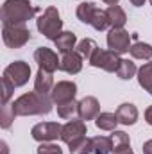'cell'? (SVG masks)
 <instances>
[{"mask_svg":"<svg viewBox=\"0 0 152 154\" xmlns=\"http://www.w3.org/2000/svg\"><path fill=\"white\" fill-rule=\"evenodd\" d=\"M52 97L43 95L38 91H29L20 95L11 106L16 116H34V115H48L52 111Z\"/></svg>","mask_w":152,"mask_h":154,"instance_id":"1","label":"cell"},{"mask_svg":"<svg viewBox=\"0 0 152 154\" xmlns=\"http://www.w3.org/2000/svg\"><path fill=\"white\" fill-rule=\"evenodd\" d=\"M38 7L31 4V0H5L2 5V23H25L34 18Z\"/></svg>","mask_w":152,"mask_h":154,"instance_id":"2","label":"cell"},{"mask_svg":"<svg viewBox=\"0 0 152 154\" xmlns=\"http://www.w3.org/2000/svg\"><path fill=\"white\" fill-rule=\"evenodd\" d=\"M36 27L47 39L56 41L59 38L61 32H63V20H61V14H59L57 7H54V5L47 7L43 11V14L36 20Z\"/></svg>","mask_w":152,"mask_h":154,"instance_id":"3","label":"cell"},{"mask_svg":"<svg viewBox=\"0 0 152 154\" xmlns=\"http://www.w3.org/2000/svg\"><path fill=\"white\" fill-rule=\"evenodd\" d=\"M2 39L9 48H20L31 39V31L25 23H11L2 27Z\"/></svg>","mask_w":152,"mask_h":154,"instance_id":"4","label":"cell"},{"mask_svg":"<svg viewBox=\"0 0 152 154\" xmlns=\"http://www.w3.org/2000/svg\"><path fill=\"white\" fill-rule=\"evenodd\" d=\"M120 54H116L113 50H104V48H97L95 54L90 59V65L95 68H102L106 72H116L120 66Z\"/></svg>","mask_w":152,"mask_h":154,"instance_id":"5","label":"cell"},{"mask_svg":"<svg viewBox=\"0 0 152 154\" xmlns=\"http://www.w3.org/2000/svg\"><path fill=\"white\" fill-rule=\"evenodd\" d=\"M4 77H5L14 88H20V86H23V84L29 82L31 66H29V63H25V61H14V63H11V65L4 70Z\"/></svg>","mask_w":152,"mask_h":154,"instance_id":"6","label":"cell"},{"mask_svg":"<svg viewBox=\"0 0 152 154\" xmlns=\"http://www.w3.org/2000/svg\"><path fill=\"white\" fill-rule=\"evenodd\" d=\"M131 39L132 34H129L125 29H113L108 32V48L116 54H125L131 50Z\"/></svg>","mask_w":152,"mask_h":154,"instance_id":"7","label":"cell"},{"mask_svg":"<svg viewBox=\"0 0 152 154\" xmlns=\"http://www.w3.org/2000/svg\"><path fill=\"white\" fill-rule=\"evenodd\" d=\"M61 129H63V125L57 122H41L32 127L31 134L36 142L43 143V142H52V140L61 138Z\"/></svg>","mask_w":152,"mask_h":154,"instance_id":"8","label":"cell"},{"mask_svg":"<svg viewBox=\"0 0 152 154\" xmlns=\"http://www.w3.org/2000/svg\"><path fill=\"white\" fill-rule=\"evenodd\" d=\"M34 59H36V63H38V66L41 70H47V72H56V70H59V59H57V54L52 50V48H48V47H39L36 48V52H34Z\"/></svg>","mask_w":152,"mask_h":154,"instance_id":"9","label":"cell"},{"mask_svg":"<svg viewBox=\"0 0 152 154\" xmlns=\"http://www.w3.org/2000/svg\"><path fill=\"white\" fill-rule=\"evenodd\" d=\"M77 95V84L72 81H59L52 91H50V97L56 104H63V102H68V100H74Z\"/></svg>","mask_w":152,"mask_h":154,"instance_id":"10","label":"cell"},{"mask_svg":"<svg viewBox=\"0 0 152 154\" xmlns=\"http://www.w3.org/2000/svg\"><path fill=\"white\" fill-rule=\"evenodd\" d=\"M86 136V124L84 120H70L61 129V140L65 143H72L79 138Z\"/></svg>","mask_w":152,"mask_h":154,"instance_id":"11","label":"cell"},{"mask_svg":"<svg viewBox=\"0 0 152 154\" xmlns=\"http://www.w3.org/2000/svg\"><path fill=\"white\" fill-rule=\"evenodd\" d=\"M59 70L70 74V75H75L82 70V56L77 52V50H72V52H66L63 54L61 57V63H59Z\"/></svg>","mask_w":152,"mask_h":154,"instance_id":"12","label":"cell"},{"mask_svg":"<svg viewBox=\"0 0 152 154\" xmlns=\"http://www.w3.org/2000/svg\"><path fill=\"white\" fill-rule=\"evenodd\" d=\"M100 115V104L95 97H84L79 100V116L81 120H95Z\"/></svg>","mask_w":152,"mask_h":154,"instance_id":"13","label":"cell"},{"mask_svg":"<svg viewBox=\"0 0 152 154\" xmlns=\"http://www.w3.org/2000/svg\"><path fill=\"white\" fill-rule=\"evenodd\" d=\"M116 118H118V124L132 125L138 120V108L134 104H131V102H123L116 109Z\"/></svg>","mask_w":152,"mask_h":154,"instance_id":"14","label":"cell"},{"mask_svg":"<svg viewBox=\"0 0 152 154\" xmlns=\"http://www.w3.org/2000/svg\"><path fill=\"white\" fill-rule=\"evenodd\" d=\"M54 86L56 84H54L52 72H47V70H41L39 68L36 77H34V91L43 93V95H48V91H52Z\"/></svg>","mask_w":152,"mask_h":154,"instance_id":"15","label":"cell"},{"mask_svg":"<svg viewBox=\"0 0 152 154\" xmlns=\"http://www.w3.org/2000/svg\"><path fill=\"white\" fill-rule=\"evenodd\" d=\"M106 14H108V20H109V27L123 29V25L127 22V14H125V11L120 5H109L106 9Z\"/></svg>","mask_w":152,"mask_h":154,"instance_id":"16","label":"cell"},{"mask_svg":"<svg viewBox=\"0 0 152 154\" xmlns=\"http://www.w3.org/2000/svg\"><path fill=\"white\" fill-rule=\"evenodd\" d=\"M56 43V48L61 52V54H66V52H72L75 48L77 43V36L72 32V31H63L61 36L54 41Z\"/></svg>","mask_w":152,"mask_h":154,"instance_id":"17","label":"cell"},{"mask_svg":"<svg viewBox=\"0 0 152 154\" xmlns=\"http://www.w3.org/2000/svg\"><path fill=\"white\" fill-rule=\"evenodd\" d=\"M93 154H109L113 152V140L111 136H95L91 138Z\"/></svg>","mask_w":152,"mask_h":154,"instance_id":"18","label":"cell"},{"mask_svg":"<svg viewBox=\"0 0 152 154\" xmlns=\"http://www.w3.org/2000/svg\"><path fill=\"white\" fill-rule=\"evenodd\" d=\"M95 11H97V5L93 4V2H82V4H79L77 5V18L82 22V23H91V20H93V14H95Z\"/></svg>","mask_w":152,"mask_h":154,"instance_id":"19","label":"cell"},{"mask_svg":"<svg viewBox=\"0 0 152 154\" xmlns=\"http://www.w3.org/2000/svg\"><path fill=\"white\" fill-rule=\"evenodd\" d=\"M116 124H118L116 113H100L95 118V125L102 131H114Z\"/></svg>","mask_w":152,"mask_h":154,"instance_id":"20","label":"cell"},{"mask_svg":"<svg viewBox=\"0 0 152 154\" xmlns=\"http://www.w3.org/2000/svg\"><path fill=\"white\" fill-rule=\"evenodd\" d=\"M138 82L145 91L152 95V63H145L138 70Z\"/></svg>","mask_w":152,"mask_h":154,"instance_id":"21","label":"cell"},{"mask_svg":"<svg viewBox=\"0 0 152 154\" xmlns=\"http://www.w3.org/2000/svg\"><path fill=\"white\" fill-rule=\"evenodd\" d=\"M129 52H131V56H132L134 59H145V61L152 59V45L143 43V41H136V43L131 47Z\"/></svg>","mask_w":152,"mask_h":154,"instance_id":"22","label":"cell"},{"mask_svg":"<svg viewBox=\"0 0 152 154\" xmlns=\"http://www.w3.org/2000/svg\"><path fill=\"white\" fill-rule=\"evenodd\" d=\"M77 52L82 56V59H91V56L95 54V50L99 48V45L95 43V39H91V38H84V39H81L79 43H77Z\"/></svg>","mask_w":152,"mask_h":154,"instance_id":"23","label":"cell"},{"mask_svg":"<svg viewBox=\"0 0 152 154\" xmlns=\"http://www.w3.org/2000/svg\"><path fill=\"white\" fill-rule=\"evenodd\" d=\"M111 140H113V152L131 149V140H129V134H127V133H123V131H116V129H114L113 134H111Z\"/></svg>","mask_w":152,"mask_h":154,"instance_id":"24","label":"cell"},{"mask_svg":"<svg viewBox=\"0 0 152 154\" xmlns=\"http://www.w3.org/2000/svg\"><path fill=\"white\" fill-rule=\"evenodd\" d=\"M68 147H70V154H90V152H93L91 138H86V136H82V138H79L75 142L68 143Z\"/></svg>","mask_w":152,"mask_h":154,"instance_id":"25","label":"cell"},{"mask_svg":"<svg viewBox=\"0 0 152 154\" xmlns=\"http://www.w3.org/2000/svg\"><path fill=\"white\" fill-rule=\"evenodd\" d=\"M136 74H138V68H136V65L131 59H122L120 61V66L116 70V75L120 77V79L127 81V79H132Z\"/></svg>","mask_w":152,"mask_h":154,"instance_id":"26","label":"cell"},{"mask_svg":"<svg viewBox=\"0 0 152 154\" xmlns=\"http://www.w3.org/2000/svg\"><path fill=\"white\" fill-rule=\"evenodd\" d=\"M57 115L61 118H72L74 115H79V102L68 100V102L57 104Z\"/></svg>","mask_w":152,"mask_h":154,"instance_id":"27","label":"cell"},{"mask_svg":"<svg viewBox=\"0 0 152 154\" xmlns=\"http://www.w3.org/2000/svg\"><path fill=\"white\" fill-rule=\"evenodd\" d=\"M90 25H91L95 31H106V29L109 27V20H108L106 11H102V9L97 7V11H95V14H93V20H91Z\"/></svg>","mask_w":152,"mask_h":154,"instance_id":"28","label":"cell"},{"mask_svg":"<svg viewBox=\"0 0 152 154\" xmlns=\"http://www.w3.org/2000/svg\"><path fill=\"white\" fill-rule=\"evenodd\" d=\"M14 109H13V106L11 104H4V108H2V111H0V127L2 129H9L11 127V124H13V120H14Z\"/></svg>","mask_w":152,"mask_h":154,"instance_id":"29","label":"cell"},{"mask_svg":"<svg viewBox=\"0 0 152 154\" xmlns=\"http://www.w3.org/2000/svg\"><path fill=\"white\" fill-rule=\"evenodd\" d=\"M38 154H63V149L57 143L52 142H43L38 147Z\"/></svg>","mask_w":152,"mask_h":154,"instance_id":"30","label":"cell"},{"mask_svg":"<svg viewBox=\"0 0 152 154\" xmlns=\"http://www.w3.org/2000/svg\"><path fill=\"white\" fill-rule=\"evenodd\" d=\"M13 91H14V86L5 77H2V104L9 102V99L13 97Z\"/></svg>","mask_w":152,"mask_h":154,"instance_id":"31","label":"cell"},{"mask_svg":"<svg viewBox=\"0 0 152 154\" xmlns=\"http://www.w3.org/2000/svg\"><path fill=\"white\" fill-rule=\"evenodd\" d=\"M143 154H152V140H147L145 143H143Z\"/></svg>","mask_w":152,"mask_h":154,"instance_id":"32","label":"cell"},{"mask_svg":"<svg viewBox=\"0 0 152 154\" xmlns=\"http://www.w3.org/2000/svg\"><path fill=\"white\" fill-rule=\"evenodd\" d=\"M145 120H147L149 125H152V106H149L147 111H145Z\"/></svg>","mask_w":152,"mask_h":154,"instance_id":"33","label":"cell"},{"mask_svg":"<svg viewBox=\"0 0 152 154\" xmlns=\"http://www.w3.org/2000/svg\"><path fill=\"white\" fill-rule=\"evenodd\" d=\"M129 2H131L132 5H136V7H141V5H143L147 0H129Z\"/></svg>","mask_w":152,"mask_h":154,"instance_id":"34","label":"cell"},{"mask_svg":"<svg viewBox=\"0 0 152 154\" xmlns=\"http://www.w3.org/2000/svg\"><path fill=\"white\" fill-rule=\"evenodd\" d=\"M104 4H108V5H116L118 4V0H102Z\"/></svg>","mask_w":152,"mask_h":154,"instance_id":"35","label":"cell"},{"mask_svg":"<svg viewBox=\"0 0 152 154\" xmlns=\"http://www.w3.org/2000/svg\"><path fill=\"white\" fill-rule=\"evenodd\" d=\"M114 154H134L131 149H125V151H118V152H114Z\"/></svg>","mask_w":152,"mask_h":154,"instance_id":"36","label":"cell"},{"mask_svg":"<svg viewBox=\"0 0 152 154\" xmlns=\"http://www.w3.org/2000/svg\"><path fill=\"white\" fill-rule=\"evenodd\" d=\"M2 149H4V154H7V145H5V142H2Z\"/></svg>","mask_w":152,"mask_h":154,"instance_id":"37","label":"cell"},{"mask_svg":"<svg viewBox=\"0 0 152 154\" xmlns=\"http://www.w3.org/2000/svg\"><path fill=\"white\" fill-rule=\"evenodd\" d=\"M149 2H150V5H152V0H149Z\"/></svg>","mask_w":152,"mask_h":154,"instance_id":"38","label":"cell"}]
</instances>
